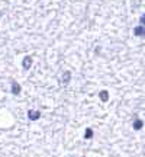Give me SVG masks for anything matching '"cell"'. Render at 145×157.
<instances>
[{
	"mask_svg": "<svg viewBox=\"0 0 145 157\" xmlns=\"http://www.w3.org/2000/svg\"><path fill=\"white\" fill-rule=\"evenodd\" d=\"M31 65H32V57H31V55L23 57V60H22V67H23L25 70H29Z\"/></svg>",
	"mask_w": 145,
	"mask_h": 157,
	"instance_id": "1",
	"label": "cell"
},
{
	"mask_svg": "<svg viewBox=\"0 0 145 157\" xmlns=\"http://www.w3.org/2000/svg\"><path fill=\"white\" fill-rule=\"evenodd\" d=\"M133 35L135 37H145V26L139 25L137 28H133Z\"/></svg>",
	"mask_w": 145,
	"mask_h": 157,
	"instance_id": "2",
	"label": "cell"
},
{
	"mask_svg": "<svg viewBox=\"0 0 145 157\" xmlns=\"http://www.w3.org/2000/svg\"><path fill=\"white\" fill-rule=\"evenodd\" d=\"M28 118H29L31 121H38V119L41 118V112L39 111H32V109H31V111L28 112Z\"/></svg>",
	"mask_w": 145,
	"mask_h": 157,
	"instance_id": "3",
	"label": "cell"
},
{
	"mask_svg": "<svg viewBox=\"0 0 145 157\" xmlns=\"http://www.w3.org/2000/svg\"><path fill=\"white\" fill-rule=\"evenodd\" d=\"M132 127H133V130L135 131H139L144 128V121L141 119V118H137L135 121H133V124H132Z\"/></svg>",
	"mask_w": 145,
	"mask_h": 157,
	"instance_id": "4",
	"label": "cell"
},
{
	"mask_svg": "<svg viewBox=\"0 0 145 157\" xmlns=\"http://www.w3.org/2000/svg\"><path fill=\"white\" fill-rule=\"evenodd\" d=\"M70 80H71V72H70V70H66V72L62 73V80H61V82H62L64 85H68Z\"/></svg>",
	"mask_w": 145,
	"mask_h": 157,
	"instance_id": "5",
	"label": "cell"
},
{
	"mask_svg": "<svg viewBox=\"0 0 145 157\" xmlns=\"http://www.w3.org/2000/svg\"><path fill=\"white\" fill-rule=\"evenodd\" d=\"M109 98H110V95H109V92L107 90H100L99 92V99L102 100V102H107Z\"/></svg>",
	"mask_w": 145,
	"mask_h": 157,
	"instance_id": "6",
	"label": "cell"
},
{
	"mask_svg": "<svg viewBox=\"0 0 145 157\" xmlns=\"http://www.w3.org/2000/svg\"><path fill=\"white\" fill-rule=\"evenodd\" d=\"M20 90H22V87H20L19 83H18V82H12V93L18 96L20 93Z\"/></svg>",
	"mask_w": 145,
	"mask_h": 157,
	"instance_id": "7",
	"label": "cell"
},
{
	"mask_svg": "<svg viewBox=\"0 0 145 157\" xmlns=\"http://www.w3.org/2000/svg\"><path fill=\"white\" fill-rule=\"evenodd\" d=\"M93 135H94V132H93L92 128H86V131H84V138H86V140H92Z\"/></svg>",
	"mask_w": 145,
	"mask_h": 157,
	"instance_id": "8",
	"label": "cell"
},
{
	"mask_svg": "<svg viewBox=\"0 0 145 157\" xmlns=\"http://www.w3.org/2000/svg\"><path fill=\"white\" fill-rule=\"evenodd\" d=\"M139 22H141V25L145 26V13L142 15V16H141V18H139Z\"/></svg>",
	"mask_w": 145,
	"mask_h": 157,
	"instance_id": "9",
	"label": "cell"
}]
</instances>
